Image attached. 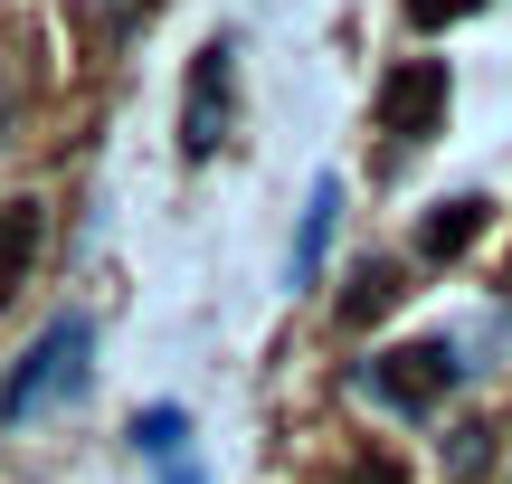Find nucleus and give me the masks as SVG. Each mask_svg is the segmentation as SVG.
Listing matches in <instances>:
<instances>
[{
    "mask_svg": "<svg viewBox=\"0 0 512 484\" xmlns=\"http://www.w3.org/2000/svg\"><path fill=\"white\" fill-rule=\"evenodd\" d=\"M133 456H162V466H171V456H190V418L171 409V399H162V409H143V418H133Z\"/></svg>",
    "mask_w": 512,
    "mask_h": 484,
    "instance_id": "obj_9",
    "label": "nucleus"
},
{
    "mask_svg": "<svg viewBox=\"0 0 512 484\" xmlns=\"http://www.w3.org/2000/svg\"><path fill=\"white\" fill-rule=\"evenodd\" d=\"M228 114H238V48L209 38L190 57V86H181V162H209L228 143Z\"/></svg>",
    "mask_w": 512,
    "mask_h": 484,
    "instance_id": "obj_3",
    "label": "nucleus"
},
{
    "mask_svg": "<svg viewBox=\"0 0 512 484\" xmlns=\"http://www.w3.org/2000/svg\"><path fill=\"white\" fill-rule=\"evenodd\" d=\"M86 380H95V323L86 314H57L48 333L19 352V371L0 380V428H19V418H38V409H67Z\"/></svg>",
    "mask_w": 512,
    "mask_h": 484,
    "instance_id": "obj_1",
    "label": "nucleus"
},
{
    "mask_svg": "<svg viewBox=\"0 0 512 484\" xmlns=\"http://www.w3.org/2000/svg\"><path fill=\"white\" fill-rule=\"evenodd\" d=\"M38 247H48V219H38V200H0V304L29 285Z\"/></svg>",
    "mask_w": 512,
    "mask_h": 484,
    "instance_id": "obj_5",
    "label": "nucleus"
},
{
    "mask_svg": "<svg viewBox=\"0 0 512 484\" xmlns=\"http://www.w3.org/2000/svg\"><path fill=\"white\" fill-rule=\"evenodd\" d=\"M399 295H408V285H399V266H361V276H351V295H342V323H380Z\"/></svg>",
    "mask_w": 512,
    "mask_h": 484,
    "instance_id": "obj_8",
    "label": "nucleus"
},
{
    "mask_svg": "<svg viewBox=\"0 0 512 484\" xmlns=\"http://www.w3.org/2000/svg\"><path fill=\"white\" fill-rule=\"evenodd\" d=\"M332 228H342V181H313V200H304V228H294V257H285V276L294 285H313L323 276V247H332Z\"/></svg>",
    "mask_w": 512,
    "mask_h": 484,
    "instance_id": "obj_6",
    "label": "nucleus"
},
{
    "mask_svg": "<svg viewBox=\"0 0 512 484\" xmlns=\"http://www.w3.org/2000/svg\"><path fill=\"white\" fill-rule=\"evenodd\" d=\"M484 219H494V200H446V209H437V219H427V228H418V257H427V266H456V257H465V247H475V238H484Z\"/></svg>",
    "mask_w": 512,
    "mask_h": 484,
    "instance_id": "obj_7",
    "label": "nucleus"
},
{
    "mask_svg": "<svg viewBox=\"0 0 512 484\" xmlns=\"http://www.w3.org/2000/svg\"><path fill=\"white\" fill-rule=\"evenodd\" d=\"M465 10H484V0H408V19H418V29H446V19H465Z\"/></svg>",
    "mask_w": 512,
    "mask_h": 484,
    "instance_id": "obj_11",
    "label": "nucleus"
},
{
    "mask_svg": "<svg viewBox=\"0 0 512 484\" xmlns=\"http://www.w3.org/2000/svg\"><path fill=\"white\" fill-rule=\"evenodd\" d=\"M171 484H200V466H190V456H171Z\"/></svg>",
    "mask_w": 512,
    "mask_h": 484,
    "instance_id": "obj_12",
    "label": "nucleus"
},
{
    "mask_svg": "<svg viewBox=\"0 0 512 484\" xmlns=\"http://www.w3.org/2000/svg\"><path fill=\"white\" fill-rule=\"evenodd\" d=\"M465 380V352L446 333H427V342H399V352H370L361 361V390L380 399V409H399V418H427V409H446V390Z\"/></svg>",
    "mask_w": 512,
    "mask_h": 484,
    "instance_id": "obj_2",
    "label": "nucleus"
},
{
    "mask_svg": "<svg viewBox=\"0 0 512 484\" xmlns=\"http://www.w3.org/2000/svg\"><path fill=\"white\" fill-rule=\"evenodd\" d=\"M332 484H408V475H399V456H351Z\"/></svg>",
    "mask_w": 512,
    "mask_h": 484,
    "instance_id": "obj_10",
    "label": "nucleus"
},
{
    "mask_svg": "<svg viewBox=\"0 0 512 484\" xmlns=\"http://www.w3.org/2000/svg\"><path fill=\"white\" fill-rule=\"evenodd\" d=\"M446 124V57H408L380 76V133L389 143H427Z\"/></svg>",
    "mask_w": 512,
    "mask_h": 484,
    "instance_id": "obj_4",
    "label": "nucleus"
}]
</instances>
